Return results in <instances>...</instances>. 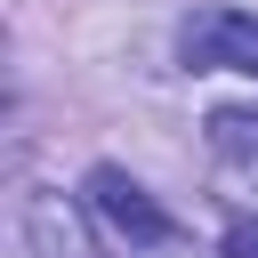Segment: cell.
<instances>
[{
  "mask_svg": "<svg viewBox=\"0 0 258 258\" xmlns=\"http://www.w3.org/2000/svg\"><path fill=\"white\" fill-rule=\"evenodd\" d=\"M89 210L121 234V242H137V250H153V242H169V218L153 210V194L129 177V169H113V161H97L89 169Z\"/></svg>",
  "mask_w": 258,
  "mask_h": 258,
  "instance_id": "6da1fadb",
  "label": "cell"
},
{
  "mask_svg": "<svg viewBox=\"0 0 258 258\" xmlns=\"http://www.w3.org/2000/svg\"><path fill=\"white\" fill-rule=\"evenodd\" d=\"M210 145H218L226 161H242V153H258V113H242V105H226V113H210Z\"/></svg>",
  "mask_w": 258,
  "mask_h": 258,
  "instance_id": "3957f363",
  "label": "cell"
},
{
  "mask_svg": "<svg viewBox=\"0 0 258 258\" xmlns=\"http://www.w3.org/2000/svg\"><path fill=\"white\" fill-rule=\"evenodd\" d=\"M226 258H258V218H242V226L226 234Z\"/></svg>",
  "mask_w": 258,
  "mask_h": 258,
  "instance_id": "277c9868",
  "label": "cell"
},
{
  "mask_svg": "<svg viewBox=\"0 0 258 258\" xmlns=\"http://www.w3.org/2000/svg\"><path fill=\"white\" fill-rule=\"evenodd\" d=\"M185 56L210 64V73H250V81H258V16H242V8H202V16L185 24Z\"/></svg>",
  "mask_w": 258,
  "mask_h": 258,
  "instance_id": "7a4b0ae2",
  "label": "cell"
}]
</instances>
